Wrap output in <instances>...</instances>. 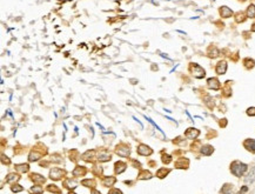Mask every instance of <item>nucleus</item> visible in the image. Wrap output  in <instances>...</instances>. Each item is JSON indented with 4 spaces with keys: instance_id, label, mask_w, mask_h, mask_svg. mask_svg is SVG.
Segmentation results:
<instances>
[{
    "instance_id": "f257e3e1",
    "label": "nucleus",
    "mask_w": 255,
    "mask_h": 194,
    "mask_svg": "<svg viewBox=\"0 0 255 194\" xmlns=\"http://www.w3.org/2000/svg\"><path fill=\"white\" fill-rule=\"evenodd\" d=\"M230 171L236 177H241L243 175V173L247 171V165L246 163H242L240 161H234L230 166Z\"/></svg>"
},
{
    "instance_id": "f03ea898",
    "label": "nucleus",
    "mask_w": 255,
    "mask_h": 194,
    "mask_svg": "<svg viewBox=\"0 0 255 194\" xmlns=\"http://www.w3.org/2000/svg\"><path fill=\"white\" fill-rule=\"evenodd\" d=\"M191 71L193 72L194 76H197V78H203L205 74H206L205 73V70L201 68V67L199 65H197V64H192L191 65Z\"/></svg>"
},
{
    "instance_id": "7ed1b4c3",
    "label": "nucleus",
    "mask_w": 255,
    "mask_h": 194,
    "mask_svg": "<svg viewBox=\"0 0 255 194\" xmlns=\"http://www.w3.org/2000/svg\"><path fill=\"white\" fill-rule=\"evenodd\" d=\"M65 174V172L60 168H53L51 172H50V178L53 179V180H59L61 179V177Z\"/></svg>"
},
{
    "instance_id": "20e7f679",
    "label": "nucleus",
    "mask_w": 255,
    "mask_h": 194,
    "mask_svg": "<svg viewBox=\"0 0 255 194\" xmlns=\"http://www.w3.org/2000/svg\"><path fill=\"white\" fill-rule=\"evenodd\" d=\"M122 146V145H121ZM119 147L118 146V148H116V153H118V155H120V157H122V158H126V157H128L129 155V148L127 147V146H125L124 145V147Z\"/></svg>"
},
{
    "instance_id": "39448f33",
    "label": "nucleus",
    "mask_w": 255,
    "mask_h": 194,
    "mask_svg": "<svg viewBox=\"0 0 255 194\" xmlns=\"http://www.w3.org/2000/svg\"><path fill=\"white\" fill-rule=\"evenodd\" d=\"M243 146L246 147L247 151L252 152V153H255V140L253 139H247L246 141L243 142Z\"/></svg>"
},
{
    "instance_id": "423d86ee",
    "label": "nucleus",
    "mask_w": 255,
    "mask_h": 194,
    "mask_svg": "<svg viewBox=\"0 0 255 194\" xmlns=\"http://www.w3.org/2000/svg\"><path fill=\"white\" fill-rule=\"evenodd\" d=\"M138 153L140 155H151L153 153V151L148 146H146V145H140L138 147Z\"/></svg>"
},
{
    "instance_id": "0eeeda50",
    "label": "nucleus",
    "mask_w": 255,
    "mask_h": 194,
    "mask_svg": "<svg viewBox=\"0 0 255 194\" xmlns=\"http://www.w3.org/2000/svg\"><path fill=\"white\" fill-rule=\"evenodd\" d=\"M226 70H227V64H226V61H220L216 65V68H215V71H216L218 74H224V73H226Z\"/></svg>"
},
{
    "instance_id": "6e6552de",
    "label": "nucleus",
    "mask_w": 255,
    "mask_h": 194,
    "mask_svg": "<svg viewBox=\"0 0 255 194\" xmlns=\"http://www.w3.org/2000/svg\"><path fill=\"white\" fill-rule=\"evenodd\" d=\"M220 14H221V17H223V18H229V17L233 15V11H232L230 8H228L227 6H222V7L220 8Z\"/></svg>"
},
{
    "instance_id": "1a4fd4ad",
    "label": "nucleus",
    "mask_w": 255,
    "mask_h": 194,
    "mask_svg": "<svg viewBox=\"0 0 255 194\" xmlns=\"http://www.w3.org/2000/svg\"><path fill=\"white\" fill-rule=\"evenodd\" d=\"M208 87L212 90H219L220 87V82L218 79H215V78H211V79H208Z\"/></svg>"
},
{
    "instance_id": "9d476101",
    "label": "nucleus",
    "mask_w": 255,
    "mask_h": 194,
    "mask_svg": "<svg viewBox=\"0 0 255 194\" xmlns=\"http://www.w3.org/2000/svg\"><path fill=\"white\" fill-rule=\"evenodd\" d=\"M185 135L187 137L188 139H195L199 135V131L195 130V128H188V131H186Z\"/></svg>"
},
{
    "instance_id": "9b49d317",
    "label": "nucleus",
    "mask_w": 255,
    "mask_h": 194,
    "mask_svg": "<svg viewBox=\"0 0 255 194\" xmlns=\"http://www.w3.org/2000/svg\"><path fill=\"white\" fill-rule=\"evenodd\" d=\"M126 167H127V165H126L125 162H122V161H118V162H115V173H116V174L122 173L124 171H126Z\"/></svg>"
},
{
    "instance_id": "f8f14e48",
    "label": "nucleus",
    "mask_w": 255,
    "mask_h": 194,
    "mask_svg": "<svg viewBox=\"0 0 255 194\" xmlns=\"http://www.w3.org/2000/svg\"><path fill=\"white\" fill-rule=\"evenodd\" d=\"M32 180L34 181V183H38V185H42L45 182V178L40 174H32Z\"/></svg>"
},
{
    "instance_id": "ddd939ff",
    "label": "nucleus",
    "mask_w": 255,
    "mask_h": 194,
    "mask_svg": "<svg viewBox=\"0 0 255 194\" xmlns=\"http://www.w3.org/2000/svg\"><path fill=\"white\" fill-rule=\"evenodd\" d=\"M176 168H187L188 166V160L187 159H180L175 162Z\"/></svg>"
},
{
    "instance_id": "4468645a",
    "label": "nucleus",
    "mask_w": 255,
    "mask_h": 194,
    "mask_svg": "<svg viewBox=\"0 0 255 194\" xmlns=\"http://www.w3.org/2000/svg\"><path fill=\"white\" fill-rule=\"evenodd\" d=\"M111 154L107 152V151H102L101 153H99V160L100 161H108L111 160Z\"/></svg>"
},
{
    "instance_id": "2eb2a0df",
    "label": "nucleus",
    "mask_w": 255,
    "mask_h": 194,
    "mask_svg": "<svg viewBox=\"0 0 255 194\" xmlns=\"http://www.w3.org/2000/svg\"><path fill=\"white\" fill-rule=\"evenodd\" d=\"M42 153H38L37 149H33L31 152V154H29V161H37L39 160V158H41Z\"/></svg>"
},
{
    "instance_id": "dca6fc26",
    "label": "nucleus",
    "mask_w": 255,
    "mask_h": 194,
    "mask_svg": "<svg viewBox=\"0 0 255 194\" xmlns=\"http://www.w3.org/2000/svg\"><path fill=\"white\" fill-rule=\"evenodd\" d=\"M213 152H214V148L212 146H209V145H206V146H203L201 148V153L203 155H211Z\"/></svg>"
},
{
    "instance_id": "f3484780",
    "label": "nucleus",
    "mask_w": 255,
    "mask_h": 194,
    "mask_svg": "<svg viewBox=\"0 0 255 194\" xmlns=\"http://www.w3.org/2000/svg\"><path fill=\"white\" fill-rule=\"evenodd\" d=\"M28 165L27 163H21V165H17L15 166V169L18 171V172H20V173H25V172H27L28 171Z\"/></svg>"
},
{
    "instance_id": "a211bd4d",
    "label": "nucleus",
    "mask_w": 255,
    "mask_h": 194,
    "mask_svg": "<svg viewBox=\"0 0 255 194\" xmlns=\"http://www.w3.org/2000/svg\"><path fill=\"white\" fill-rule=\"evenodd\" d=\"M169 173V169H167V168H160L158 172H156V175H158L159 178H165L167 174Z\"/></svg>"
},
{
    "instance_id": "6ab92c4d",
    "label": "nucleus",
    "mask_w": 255,
    "mask_h": 194,
    "mask_svg": "<svg viewBox=\"0 0 255 194\" xmlns=\"http://www.w3.org/2000/svg\"><path fill=\"white\" fill-rule=\"evenodd\" d=\"M19 177L18 174H14V173H11V174H8L7 175V178H6V181L7 182H12V181H18L19 180Z\"/></svg>"
},
{
    "instance_id": "aec40b11",
    "label": "nucleus",
    "mask_w": 255,
    "mask_h": 194,
    "mask_svg": "<svg viewBox=\"0 0 255 194\" xmlns=\"http://www.w3.org/2000/svg\"><path fill=\"white\" fill-rule=\"evenodd\" d=\"M114 182H115V178H113V177H110V178H105V180H104V183H105V186H113L114 185Z\"/></svg>"
},
{
    "instance_id": "412c9836",
    "label": "nucleus",
    "mask_w": 255,
    "mask_h": 194,
    "mask_svg": "<svg viewBox=\"0 0 255 194\" xmlns=\"http://www.w3.org/2000/svg\"><path fill=\"white\" fill-rule=\"evenodd\" d=\"M85 173H86V169H85L84 167H76V168L73 171V175L78 177L79 174H81V175H85Z\"/></svg>"
},
{
    "instance_id": "4be33fe9",
    "label": "nucleus",
    "mask_w": 255,
    "mask_h": 194,
    "mask_svg": "<svg viewBox=\"0 0 255 194\" xmlns=\"http://www.w3.org/2000/svg\"><path fill=\"white\" fill-rule=\"evenodd\" d=\"M247 17L248 18H255V6L250 5L247 9Z\"/></svg>"
},
{
    "instance_id": "5701e85b",
    "label": "nucleus",
    "mask_w": 255,
    "mask_h": 194,
    "mask_svg": "<svg viewBox=\"0 0 255 194\" xmlns=\"http://www.w3.org/2000/svg\"><path fill=\"white\" fill-rule=\"evenodd\" d=\"M244 66L247 67V68H252V67H254V65H255V61L253 60V59H244Z\"/></svg>"
},
{
    "instance_id": "b1692460",
    "label": "nucleus",
    "mask_w": 255,
    "mask_h": 194,
    "mask_svg": "<svg viewBox=\"0 0 255 194\" xmlns=\"http://www.w3.org/2000/svg\"><path fill=\"white\" fill-rule=\"evenodd\" d=\"M151 178H152V174L147 171H143L139 175V179H151Z\"/></svg>"
},
{
    "instance_id": "393cba45",
    "label": "nucleus",
    "mask_w": 255,
    "mask_h": 194,
    "mask_svg": "<svg viewBox=\"0 0 255 194\" xmlns=\"http://www.w3.org/2000/svg\"><path fill=\"white\" fill-rule=\"evenodd\" d=\"M244 19H246V18H244V15L242 13H239L236 15V18H235V20H236L238 23H241V21H244Z\"/></svg>"
},
{
    "instance_id": "a878e982",
    "label": "nucleus",
    "mask_w": 255,
    "mask_h": 194,
    "mask_svg": "<svg viewBox=\"0 0 255 194\" xmlns=\"http://www.w3.org/2000/svg\"><path fill=\"white\" fill-rule=\"evenodd\" d=\"M48 191H50V192H56V193H60V189L56 188L54 185H50V186H48Z\"/></svg>"
},
{
    "instance_id": "bb28decb",
    "label": "nucleus",
    "mask_w": 255,
    "mask_h": 194,
    "mask_svg": "<svg viewBox=\"0 0 255 194\" xmlns=\"http://www.w3.org/2000/svg\"><path fill=\"white\" fill-rule=\"evenodd\" d=\"M171 160H172V159H171L169 155H163V157H162V161H163V163H169Z\"/></svg>"
},
{
    "instance_id": "cd10ccee",
    "label": "nucleus",
    "mask_w": 255,
    "mask_h": 194,
    "mask_svg": "<svg viewBox=\"0 0 255 194\" xmlns=\"http://www.w3.org/2000/svg\"><path fill=\"white\" fill-rule=\"evenodd\" d=\"M12 191L13 192H20V191H23V187H20V185H13Z\"/></svg>"
},
{
    "instance_id": "c85d7f7f",
    "label": "nucleus",
    "mask_w": 255,
    "mask_h": 194,
    "mask_svg": "<svg viewBox=\"0 0 255 194\" xmlns=\"http://www.w3.org/2000/svg\"><path fill=\"white\" fill-rule=\"evenodd\" d=\"M82 185H90V187H93V186H91V185H94V181L93 180H84L82 181Z\"/></svg>"
},
{
    "instance_id": "c756f323",
    "label": "nucleus",
    "mask_w": 255,
    "mask_h": 194,
    "mask_svg": "<svg viewBox=\"0 0 255 194\" xmlns=\"http://www.w3.org/2000/svg\"><path fill=\"white\" fill-rule=\"evenodd\" d=\"M247 114H248V115H255V107L248 108V110H247Z\"/></svg>"
},
{
    "instance_id": "7c9ffc66",
    "label": "nucleus",
    "mask_w": 255,
    "mask_h": 194,
    "mask_svg": "<svg viewBox=\"0 0 255 194\" xmlns=\"http://www.w3.org/2000/svg\"><path fill=\"white\" fill-rule=\"evenodd\" d=\"M32 192H42L41 188H32Z\"/></svg>"
},
{
    "instance_id": "2f4dec72",
    "label": "nucleus",
    "mask_w": 255,
    "mask_h": 194,
    "mask_svg": "<svg viewBox=\"0 0 255 194\" xmlns=\"http://www.w3.org/2000/svg\"><path fill=\"white\" fill-rule=\"evenodd\" d=\"M252 31H253V32H255V24H254V25H252Z\"/></svg>"
}]
</instances>
